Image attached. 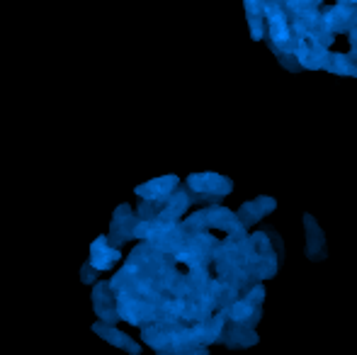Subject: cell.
Listing matches in <instances>:
<instances>
[{
	"label": "cell",
	"mask_w": 357,
	"mask_h": 355,
	"mask_svg": "<svg viewBox=\"0 0 357 355\" xmlns=\"http://www.w3.org/2000/svg\"><path fill=\"white\" fill-rule=\"evenodd\" d=\"M321 17H324V24L331 34H350L353 29H357V5H331V8L321 10Z\"/></svg>",
	"instance_id": "6da1fadb"
},
{
	"label": "cell",
	"mask_w": 357,
	"mask_h": 355,
	"mask_svg": "<svg viewBox=\"0 0 357 355\" xmlns=\"http://www.w3.org/2000/svg\"><path fill=\"white\" fill-rule=\"evenodd\" d=\"M348 37H350V54H353V56L357 59V29H353Z\"/></svg>",
	"instance_id": "5bb4252c"
},
{
	"label": "cell",
	"mask_w": 357,
	"mask_h": 355,
	"mask_svg": "<svg viewBox=\"0 0 357 355\" xmlns=\"http://www.w3.org/2000/svg\"><path fill=\"white\" fill-rule=\"evenodd\" d=\"M229 317L231 322H238V324H245V326L253 328L255 324L260 322V304L250 302L248 297L245 299H238L229 307Z\"/></svg>",
	"instance_id": "52a82bcc"
},
{
	"label": "cell",
	"mask_w": 357,
	"mask_h": 355,
	"mask_svg": "<svg viewBox=\"0 0 357 355\" xmlns=\"http://www.w3.org/2000/svg\"><path fill=\"white\" fill-rule=\"evenodd\" d=\"M117 258H119V253L114 251V248H109L105 239H98V241L93 243V266L95 268L105 270V268L114 266Z\"/></svg>",
	"instance_id": "30bf717a"
},
{
	"label": "cell",
	"mask_w": 357,
	"mask_h": 355,
	"mask_svg": "<svg viewBox=\"0 0 357 355\" xmlns=\"http://www.w3.org/2000/svg\"><path fill=\"white\" fill-rule=\"evenodd\" d=\"M221 341L226 343L229 348H245V346H255L258 343V336L250 326L245 324H238V322H231L226 331H221Z\"/></svg>",
	"instance_id": "8992f818"
},
{
	"label": "cell",
	"mask_w": 357,
	"mask_h": 355,
	"mask_svg": "<svg viewBox=\"0 0 357 355\" xmlns=\"http://www.w3.org/2000/svg\"><path fill=\"white\" fill-rule=\"evenodd\" d=\"M175 185H178V178L175 176H168V178H160V180H151L149 185H144V188L137 190V195H142L146 199H160V197H168L170 192L175 190Z\"/></svg>",
	"instance_id": "ba28073f"
},
{
	"label": "cell",
	"mask_w": 357,
	"mask_h": 355,
	"mask_svg": "<svg viewBox=\"0 0 357 355\" xmlns=\"http://www.w3.org/2000/svg\"><path fill=\"white\" fill-rule=\"evenodd\" d=\"M328 54H331L328 47H324V44L314 42V39H309V37H301L294 49L296 63H299L301 68H309V71L324 68L326 61H328Z\"/></svg>",
	"instance_id": "7a4b0ae2"
},
{
	"label": "cell",
	"mask_w": 357,
	"mask_h": 355,
	"mask_svg": "<svg viewBox=\"0 0 357 355\" xmlns=\"http://www.w3.org/2000/svg\"><path fill=\"white\" fill-rule=\"evenodd\" d=\"M190 190L199 195H214V197H221V195H229L234 190L229 178L216 176V173H199V176H190L188 180Z\"/></svg>",
	"instance_id": "3957f363"
},
{
	"label": "cell",
	"mask_w": 357,
	"mask_h": 355,
	"mask_svg": "<svg viewBox=\"0 0 357 355\" xmlns=\"http://www.w3.org/2000/svg\"><path fill=\"white\" fill-rule=\"evenodd\" d=\"M275 207H278V202H275L273 197H255L238 209V217L236 219H238L241 227H253V224H258L265 214L273 212Z\"/></svg>",
	"instance_id": "277c9868"
},
{
	"label": "cell",
	"mask_w": 357,
	"mask_h": 355,
	"mask_svg": "<svg viewBox=\"0 0 357 355\" xmlns=\"http://www.w3.org/2000/svg\"><path fill=\"white\" fill-rule=\"evenodd\" d=\"M275 56H278V61L282 63L287 71H299V68H301L299 63H296L294 54H280V52H275Z\"/></svg>",
	"instance_id": "4fadbf2b"
},
{
	"label": "cell",
	"mask_w": 357,
	"mask_h": 355,
	"mask_svg": "<svg viewBox=\"0 0 357 355\" xmlns=\"http://www.w3.org/2000/svg\"><path fill=\"white\" fill-rule=\"evenodd\" d=\"M304 227H306V253H309L311 261H321L326 258V236H324V229L316 224V219L311 214H304Z\"/></svg>",
	"instance_id": "5b68a950"
},
{
	"label": "cell",
	"mask_w": 357,
	"mask_h": 355,
	"mask_svg": "<svg viewBox=\"0 0 357 355\" xmlns=\"http://www.w3.org/2000/svg\"><path fill=\"white\" fill-rule=\"evenodd\" d=\"M95 331L98 333H102V336H109V341L112 343H117V346H122L124 351H129V353H139V346L137 343H132L129 341V336H124V333H117L114 328H107V326H95Z\"/></svg>",
	"instance_id": "7c38bea8"
},
{
	"label": "cell",
	"mask_w": 357,
	"mask_h": 355,
	"mask_svg": "<svg viewBox=\"0 0 357 355\" xmlns=\"http://www.w3.org/2000/svg\"><path fill=\"white\" fill-rule=\"evenodd\" d=\"M338 3H350V5H357V0H338Z\"/></svg>",
	"instance_id": "9a60e30c"
},
{
	"label": "cell",
	"mask_w": 357,
	"mask_h": 355,
	"mask_svg": "<svg viewBox=\"0 0 357 355\" xmlns=\"http://www.w3.org/2000/svg\"><path fill=\"white\" fill-rule=\"evenodd\" d=\"M284 10L289 17L294 15H301V13H309V10H319L324 5V0H282Z\"/></svg>",
	"instance_id": "8fae6325"
},
{
	"label": "cell",
	"mask_w": 357,
	"mask_h": 355,
	"mask_svg": "<svg viewBox=\"0 0 357 355\" xmlns=\"http://www.w3.org/2000/svg\"><path fill=\"white\" fill-rule=\"evenodd\" d=\"M324 68L331 73H338V76L357 78V59L353 54H328V61Z\"/></svg>",
	"instance_id": "9c48e42d"
}]
</instances>
